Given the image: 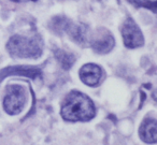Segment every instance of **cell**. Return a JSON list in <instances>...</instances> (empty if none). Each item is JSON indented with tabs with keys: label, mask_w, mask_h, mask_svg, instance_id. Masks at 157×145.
Wrapping results in <instances>:
<instances>
[{
	"label": "cell",
	"mask_w": 157,
	"mask_h": 145,
	"mask_svg": "<svg viewBox=\"0 0 157 145\" xmlns=\"http://www.w3.org/2000/svg\"><path fill=\"white\" fill-rule=\"evenodd\" d=\"M60 115L68 121H87L95 117L96 109L90 98L83 93L72 90L63 100Z\"/></svg>",
	"instance_id": "1"
},
{
	"label": "cell",
	"mask_w": 157,
	"mask_h": 145,
	"mask_svg": "<svg viewBox=\"0 0 157 145\" xmlns=\"http://www.w3.org/2000/svg\"><path fill=\"white\" fill-rule=\"evenodd\" d=\"M7 50L10 55L17 58H38L42 53V42L37 37L15 35L10 38Z\"/></svg>",
	"instance_id": "2"
},
{
	"label": "cell",
	"mask_w": 157,
	"mask_h": 145,
	"mask_svg": "<svg viewBox=\"0 0 157 145\" xmlns=\"http://www.w3.org/2000/svg\"><path fill=\"white\" fill-rule=\"evenodd\" d=\"M27 96L24 87L20 85H8L7 93L3 99V109L10 115L21 113L26 104Z\"/></svg>",
	"instance_id": "3"
},
{
	"label": "cell",
	"mask_w": 157,
	"mask_h": 145,
	"mask_svg": "<svg viewBox=\"0 0 157 145\" xmlns=\"http://www.w3.org/2000/svg\"><path fill=\"white\" fill-rule=\"evenodd\" d=\"M122 37L125 46L128 48H137L144 44L143 35L132 18H127L123 24Z\"/></svg>",
	"instance_id": "4"
},
{
	"label": "cell",
	"mask_w": 157,
	"mask_h": 145,
	"mask_svg": "<svg viewBox=\"0 0 157 145\" xmlns=\"http://www.w3.org/2000/svg\"><path fill=\"white\" fill-rule=\"evenodd\" d=\"M114 44L115 41L111 33L107 29L101 28L95 35H92L90 45L98 54H108L114 48Z\"/></svg>",
	"instance_id": "5"
},
{
	"label": "cell",
	"mask_w": 157,
	"mask_h": 145,
	"mask_svg": "<svg viewBox=\"0 0 157 145\" xmlns=\"http://www.w3.org/2000/svg\"><path fill=\"white\" fill-rule=\"evenodd\" d=\"M66 33L71 38L73 42H75L78 45L88 46L90 43V38H92V32L90 31L87 25L84 23H72L70 22L67 27Z\"/></svg>",
	"instance_id": "6"
},
{
	"label": "cell",
	"mask_w": 157,
	"mask_h": 145,
	"mask_svg": "<svg viewBox=\"0 0 157 145\" xmlns=\"http://www.w3.org/2000/svg\"><path fill=\"white\" fill-rule=\"evenodd\" d=\"M80 78L85 85L88 86H97L102 76V70L98 65L95 63H86L80 69Z\"/></svg>",
	"instance_id": "7"
},
{
	"label": "cell",
	"mask_w": 157,
	"mask_h": 145,
	"mask_svg": "<svg viewBox=\"0 0 157 145\" xmlns=\"http://www.w3.org/2000/svg\"><path fill=\"white\" fill-rule=\"evenodd\" d=\"M10 75H21L28 76L31 78H36L41 75V71L38 68L27 67V66H14V67H7L0 70V82Z\"/></svg>",
	"instance_id": "8"
},
{
	"label": "cell",
	"mask_w": 157,
	"mask_h": 145,
	"mask_svg": "<svg viewBox=\"0 0 157 145\" xmlns=\"http://www.w3.org/2000/svg\"><path fill=\"white\" fill-rule=\"evenodd\" d=\"M139 135L145 143L155 144L157 142V121L155 118L148 117L142 121L139 129Z\"/></svg>",
	"instance_id": "9"
},
{
	"label": "cell",
	"mask_w": 157,
	"mask_h": 145,
	"mask_svg": "<svg viewBox=\"0 0 157 145\" xmlns=\"http://www.w3.org/2000/svg\"><path fill=\"white\" fill-rule=\"evenodd\" d=\"M55 56H56L57 60L59 61L61 68L65 70H69L70 68L73 66L74 61H75V57H74L73 54L71 53H68L63 50H59V48H56L55 50Z\"/></svg>",
	"instance_id": "10"
},
{
	"label": "cell",
	"mask_w": 157,
	"mask_h": 145,
	"mask_svg": "<svg viewBox=\"0 0 157 145\" xmlns=\"http://www.w3.org/2000/svg\"><path fill=\"white\" fill-rule=\"evenodd\" d=\"M70 21L65 16H55L50 23V28L53 32L63 35L67 30V27L69 25Z\"/></svg>",
	"instance_id": "11"
},
{
	"label": "cell",
	"mask_w": 157,
	"mask_h": 145,
	"mask_svg": "<svg viewBox=\"0 0 157 145\" xmlns=\"http://www.w3.org/2000/svg\"><path fill=\"white\" fill-rule=\"evenodd\" d=\"M129 1L137 7H144L151 9L154 13L156 12V1L155 0H153V1H150V0H129Z\"/></svg>",
	"instance_id": "12"
},
{
	"label": "cell",
	"mask_w": 157,
	"mask_h": 145,
	"mask_svg": "<svg viewBox=\"0 0 157 145\" xmlns=\"http://www.w3.org/2000/svg\"><path fill=\"white\" fill-rule=\"evenodd\" d=\"M15 2H27V1H36V0H12Z\"/></svg>",
	"instance_id": "13"
}]
</instances>
